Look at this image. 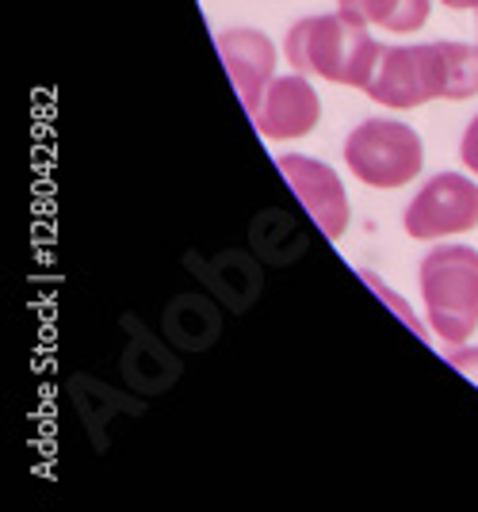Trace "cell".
Returning a JSON list of instances; mask_svg holds the SVG:
<instances>
[{
	"mask_svg": "<svg viewBox=\"0 0 478 512\" xmlns=\"http://www.w3.org/2000/svg\"><path fill=\"white\" fill-rule=\"evenodd\" d=\"M364 92L394 111H410L429 100H471L478 96V46L448 39L383 46V58Z\"/></svg>",
	"mask_w": 478,
	"mask_h": 512,
	"instance_id": "obj_1",
	"label": "cell"
},
{
	"mask_svg": "<svg viewBox=\"0 0 478 512\" xmlns=\"http://www.w3.org/2000/svg\"><path fill=\"white\" fill-rule=\"evenodd\" d=\"M283 54L295 73L322 77L329 85L368 88L371 73L383 58V46L371 39L368 23L337 8L295 23L283 39Z\"/></svg>",
	"mask_w": 478,
	"mask_h": 512,
	"instance_id": "obj_2",
	"label": "cell"
},
{
	"mask_svg": "<svg viewBox=\"0 0 478 512\" xmlns=\"http://www.w3.org/2000/svg\"><path fill=\"white\" fill-rule=\"evenodd\" d=\"M421 299L444 344H467L478 329V249L436 245L421 260Z\"/></svg>",
	"mask_w": 478,
	"mask_h": 512,
	"instance_id": "obj_3",
	"label": "cell"
},
{
	"mask_svg": "<svg viewBox=\"0 0 478 512\" xmlns=\"http://www.w3.org/2000/svg\"><path fill=\"white\" fill-rule=\"evenodd\" d=\"M348 172L368 188H406L425 169L421 134L402 119H364L345 138Z\"/></svg>",
	"mask_w": 478,
	"mask_h": 512,
	"instance_id": "obj_4",
	"label": "cell"
},
{
	"mask_svg": "<svg viewBox=\"0 0 478 512\" xmlns=\"http://www.w3.org/2000/svg\"><path fill=\"white\" fill-rule=\"evenodd\" d=\"M402 226L413 241L471 234L478 226V184L463 172H436L410 199Z\"/></svg>",
	"mask_w": 478,
	"mask_h": 512,
	"instance_id": "obj_5",
	"label": "cell"
},
{
	"mask_svg": "<svg viewBox=\"0 0 478 512\" xmlns=\"http://www.w3.org/2000/svg\"><path fill=\"white\" fill-rule=\"evenodd\" d=\"M276 165H280L287 188L303 203V211L314 218V226H318L329 241L345 237L348 192H345V184H341V176L329 169L326 161H314V157H303V153H283Z\"/></svg>",
	"mask_w": 478,
	"mask_h": 512,
	"instance_id": "obj_6",
	"label": "cell"
},
{
	"mask_svg": "<svg viewBox=\"0 0 478 512\" xmlns=\"http://www.w3.org/2000/svg\"><path fill=\"white\" fill-rule=\"evenodd\" d=\"M253 127L272 142H295L306 138L310 130L322 123V100L310 85L306 73H283L272 77L264 88L261 104L253 107Z\"/></svg>",
	"mask_w": 478,
	"mask_h": 512,
	"instance_id": "obj_7",
	"label": "cell"
},
{
	"mask_svg": "<svg viewBox=\"0 0 478 512\" xmlns=\"http://www.w3.org/2000/svg\"><path fill=\"white\" fill-rule=\"evenodd\" d=\"M215 46L230 81L238 88L245 115H253L268 81L276 77V43L257 27H226L215 35Z\"/></svg>",
	"mask_w": 478,
	"mask_h": 512,
	"instance_id": "obj_8",
	"label": "cell"
},
{
	"mask_svg": "<svg viewBox=\"0 0 478 512\" xmlns=\"http://www.w3.org/2000/svg\"><path fill=\"white\" fill-rule=\"evenodd\" d=\"M341 12L356 16L375 27H387L394 35H410L417 27H425L433 0H337Z\"/></svg>",
	"mask_w": 478,
	"mask_h": 512,
	"instance_id": "obj_9",
	"label": "cell"
},
{
	"mask_svg": "<svg viewBox=\"0 0 478 512\" xmlns=\"http://www.w3.org/2000/svg\"><path fill=\"white\" fill-rule=\"evenodd\" d=\"M444 360L478 386V344H448V356Z\"/></svg>",
	"mask_w": 478,
	"mask_h": 512,
	"instance_id": "obj_10",
	"label": "cell"
},
{
	"mask_svg": "<svg viewBox=\"0 0 478 512\" xmlns=\"http://www.w3.org/2000/svg\"><path fill=\"white\" fill-rule=\"evenodd\" d=\"M459 157H463V165H467V172H475L478 176V115L467 123V130H463V142H459Z\"/></svg>",
	"mask_w": 478,
	"mask_h": 512,
	"instance_id": "obj_11",
	"label": "cell"
},
{
	"mask_svg": "<svg viewBox=\"0 0 478 512\" xmlns=\"http://www.w3.org/2000/svg\"><path fill=\"white\" fill-rule=\"evenodd\" d=\"M444 8H456V12H463V8H478V0H440Z\"/></svg>",
	"mask_w": 478,
	"mask_h": 512,
	"instance_id": "obj_12",
	"label": "cell"
},
{
	"mask_svg": "<svg viewBox=\"0 0 478 512\" xmlns=\"http://www.w3.org/2000/svg\"><path fill=\"white\" fill-rule=\"evenodd\" d=\"M475 46H478V43H475Z\"/></svg>",
	"mask_w": 478,
	"mask_h": 512,
	"instance_id": "obj_13",
	"label": "cell"
}]
</instances>
